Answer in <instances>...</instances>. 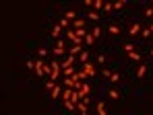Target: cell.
Listing matches in <instances>:
<instances>
[{"instance_id":"7","label":"cell","mask_w":153,"mask_h":115,"mask_svg":"<svg viewBox=\"0 0 153 115\" xmlns=\"http://www.w3.org/2000/svg\"><path fill=\"white\" fill-rule=\"evenodd\" d=\"M64 88V86H62ZM62 88H60V84H56L52 90H50V99H58V97H62Z\"/></svg>"},{"instance_id":"34","label":"cell","mask_w":153,"mask_h":115,"mask_svg":"<svg viewBox=\"0 0 153 115\" xmlns=\"http://www.w3.org/2000/svg\"><path fill=\"white\" fill-rule=\"evenodd\" d=\"M56 84H58V82H54V80H48V82H46V88H48V90H52Z\"/></svg>"},{"instance_id":"23","label":"cell","mask_w":153,"mask_h":115,"mask_svg":"<svg viewBox=\"0 0 153 115\" xmlns=\"http://www.w3.org/2000/svg\"><path fill=\"white\" fill-rule=\"evenodd\" d=\"M124 52L126 54H133L135 52V43H124Z\"/></svg>"},{"instance_id":"16","label":"cell","mask_w":153,"mask_h":115,"mask_svg":"<svg viewBox=\"0 0 153 115\" xmlns=\"http://www.w3.org/2000/svg\"><path fill=\"white\" fill-rule=\"evenodd\" d=\"M87 19H89V21H99V12L89 10V12H87Z\"/></svg>"},{"instance_id":"41","label":"cell","mask_w":153,"mask_h":115,"mask_svg":"<svg viewBox=\"0 0 153 115\" xmlns=\"http://www.w3.org/2000/svg\"><path fill=\"white\" fill-rule=\"evenodd\" d=\"M81 115H89V113H81Z\"/></svg>"},{"instance_id":"11","label":"cell","mask_w":153,"mask_h":115,"mask_svg":"<svg viewBox=\"0 0 153 115\" xmlns=\"http://www.w3.org/2000/svg\"><path fill=\"white\" fill-rule=\"evenodd\" d=\"M73 93H75L73 88H62V101H71Z\"/></svg>"},{"instance_id":"13","label":"cell","mask_w":153,"mask_h":115,"mask_svg":"<svg viewBox=\"0 0 153 115\" xmlns=\"http://www.w3.org/2000/svg\"><path fill=\"white\" fill-rule=\"evenodd\" d=\"M64 19H66L68 23H71V21H77V12H75V10H66V12H64Z\"/></svg>"},{"instance_id":"29","label":"cell","mask_w":153,"mask_h":115,"mask_svg":"<svg viewBox=\"0 0 153 115\" xmlns=\"http://www.w3.org/2000/svg\"><path fill=\"white\" fill-rule=\"evenodd\" d=\"M110 33H112V35H120V27H116V25H110Z\"/></svg>"},{"instance_id":"22","label":"cell","mask_w":153,"mask_h":115,"mask_svg":"<svg viewBox=\"0 0 153 115\" xmlns=\"http://www.w3.org/2000/svg\"><path fill=\"white\" fill-rule=\"evenodd\" d=\"M73 27H75V31H77V29H83V27H85V21H83V19H77Z\"/></svg>"},{"instance_id":"19","label":"cell","mask_w":153,"mask_h":115,"mask_svg":"<svg viewBox=\"0 0 153 115\" xmlns=\"http://www.w3.org/2000/svg\"><path fill=\"white\" fill-rule=\"evenodd\" d=\"M110 99L118 101V99H120V90H116V88H110Z\"/></svg>"},{"instance_id":"20","label":"cell","mask_w":153,"mask_h":115,"mask_svg":"<svg viewBox=\"0 0 153 115\" xmlns=\"http://www.w3.org/2000/svg\"><path fill=\"white\" fill-rule=\"evenodd\" d=\"M103 4H105L103 0H95V2H93V8H95V12H97V10H103Z\"/></svg>"},{"instance_id":"39","label":"cell","mask_w":153,"mask_h":115,"mask_svg":"<svg viewBox=\"0 0 153 115\" xmlns=\"http://www.w3.org/2000/svg\"><path fill=\"white\" fill-rule=\"evenodd\" d=\"M105 62V56H97V64H103Z\"/></svg>"},{"instance_id":"6","label":"cell","mask_w":153,"mask_h":115,"mask_svg":"<svg viewBox=\"0 0 153 115\" xmlns=\"http://www.w3.org/2000/svg\"><path fill=\"white\" fill-rule=\"evenodd\" d=\"M43 62L46 60H35V76H43Z\"/></svg>"},{"instance_id":"15","label":"cell","mask_w":153,"mask_h":115,"mask_svg":"<svg viewBox=\"0 0 153 115\" xmlns=\"http://www.w3.org/2000/svg\"><path fill=\"white\" fill-rule=\"evenodd\" d=\"M137 76H139V78L147 76V66H145V64H141V66H139V70H137Z\"/></svg>"},{"instance_id":"25","label":"cell","mask_w":153,"mask_h":115,"mask_svg":"<svg viewBox=\"0 0 153 115\" xmlns=\"http://www.w3.org/2000/svg\"><path fill=\"white\" fill-rule=\"evenodd\" d=\"M124 0H118V2H114V10H120V8H124Z\"/></svg>"},{"instance_id":"3","label":"cell","mask_w":153,"mask_h":115,"mask_svg":"<svg viewBox=\"0 0 153 115\" xmlns=\"http://www.w3.org/2000/svg\"><path fill=\"white\" fill-rule=\"evenodd\" d=\"M81 70H83V72L87 74V78H89V76H97V68H95V66H93L91 62H87V64H85V66L81 68Z\"/></svg>"},{"instance_id":"10","label":"cell","mask_w":153,"mask_h":115,"mask_svg":"<svg viewBox=\"0 0 153 115\" xmlns=\"http://www.w3.org/2000/svg\"><path fill=\"white\" fill-rule=\"evenodd\" d=\"M77 62H81V64H83V66H85V64H87V62H89V54H87V52H85V50H83V52H81V54H79V56H77Z\"/></svg>"},{"instance_id":"9","label":"cell","mask_w":153,"mask_h":115,"mask_svg":"<svg viewBox=\"0 0 153 115\" xmlns=\"http://www.w3.org/2000/svg\"><path fill=\"white\" fill-rule=\"evenodd\" d=\"M77 72V68L75 66H71V68H64V70H62V76L64 78H73V74Z\"/></svg>"},{"instance_id":"8","label":"cell","mask_w":153,"mask_h":115,"mask_svg":"<svg viewBox=\"0 0 153 115\" xmlns=\"http://www.w3.org/2000/svg\"><path fill=\"white\" fill-rule=\"evenodd\" d=\"M139 33H141V25H137V23H133V25L128 27V35H133V37H135V35H139Z\"/></svg>"},{"instance_id":"37","label":"cell","mask_w":153,"mask_h":115,"mask_svg":"<svg viewBox=\"0 0 153 115\" xmlns=\"http://www.w3.org/2000/svg\"><path fill=\"white\" fill-rule=\"evenodd\" d=\"M141 33H143V37H147V39H151V31H149V29H143Z\"/></svg>"},{"instance_id":"21","label":"cell","mask_w":153,"mask_h":115,"mask_svg":"<svg viewBox=\"0 0 153 115\" xmlns=\"http://www.w3.org/2000/svg\"><path fill=\"white\" fill-rule=\"evenodd\" d=\"M60 31H62V27H60V25L52 27V37H56V39H58V37H60Z\"/></svg>"},{"instance_id":"33","label":"cell","mask_w":153,"mask_h":115,"mask_svg":"<svg viewBox=\"0 0 153 115\" xmlns=\"http://www.w3.org/2000/svg\"><path fill=\"white\" fill-rule=\"evenodd\" d=\"M58 25H60L62 29H66V27H68V21H66V19L62 17V19H60V23H58Z\"/></svg>"},{"instance_id":"42","label":"cell","mask_w":153,"mask_h":115,"mask_svg":"<svg viewBox=\"0 0 153 115\" xmlns=\"http://www.w3.org/2000/svg\"><path fill=\"white\" fill-rule=\"evenodd\" d=\"M151 58H153V52H151Z\"/></svg>"},{"instance_id":"5","label":"cell","mask_w":153,"mask_h":115,"mask_svg":"<svg viewBox=\"0 0 153 115\" xmlns=\"http://www.w3.org/2000/svg\"><path fill=\"white\" fill-rule=\"evenodd\" d=\"M75 60H77V58H73V56H66V58H64V60L60 62V68L64 70V68H71V66H75Z\"/></svg>"},{"instance_id":"2","label":"cell","mask_w":153,"mask_h":115,"mask_svg":"<svg viewBox=\"0 0 153 115\" xmlns=\"http://www.w3.org/2000/svg\"><path fill=\"white\" fill-rule=\"evenodd\" d=\"M50 78L48 80H54V82H58V78H60V72H62V68H60V64H58V60H50Z\"/></svg>"},{"instance_id":"12","label":"cell","mask_w":153,"mask_h":115,"mask_svg":"<svg viewBox=\"0 0 153 115\" xmlns=\"http://www.w3.org/2000/svg\"><path fill=\"white\" fill-rule=\"evenodd\" d=\"M95 111H97V115H108V109H105L103 103H97L95 105Z\"/></svg>"},{"instance_id":"32","label":"cell","mask_w":153,"mask_h":115,"mask_svg":"<svg viewBox=\"0 0 153 115\" xmlns=\"http://www.w3.org/2000/svg\"><path fill=\"white\" fill-rule=\"evenodd\" d=\"M91 35H93V39H97V37L101 35V29H99V27H93V33H91Z\"/></svg>"},{"instance_id":"17","label":"cell","mask_w":153,"mask_h":115,"mask_svg":"<svg viewBox=\"0 0 153 115\" xmlns=\"http://www.w3.org/2000/svg\"><path fill=\"white\" fill-rule=\"evenodd\" d=\"M103 12H108V14L114 12V2H105V4H103Z\"/></svg>"},{"instance_id":"27","label":"cell","mask_w":153,"mask_h":115,"mask_svg":"<svg viewBox=\"0 0 153 115\" xmlns=\"http://www.w3.org/2000/svg\"><path fill=\"white\" fill-rule=\"evenodd\" d=\"M64 107H66L68 111H75V107H77V105H75L73 101H64Z\"/></svg>"},{"instance_id":"30","label":"cell","mask_w":153,"mask_h":115,"mask_svg":"<svg viewBox=\"0 0 153 115\" xmlns=\"http://www.w3.org/2000/svg\"><path fill=\"white\" fill-rule=\"evenodd\" d=\"M66 37H68V41H73V43H75V39H77V35H75V31H73V29H68Z\"/></svg>"},{"instance_id":"36","label":"cell","mask_w":153,"mask_h":115,"mask_svg":"<svg viewBox=\"0 0 153 115\" xmlns=\"http://www.w3.org/2000/svg\"><path fill=\"white\" fill-rule=\"evenodd\" d=\"M27 68H29V70H33V68H35V60H27Z\"/></svg>"},{"instance_id":"14","label":"cell","mask_w":153,"mask_h":115,"mask_svg":"<svg viewBox=\"0 0 153 115\" xmlns=\"http://www.w3.org/2000/svg\"><path fill=\"white\" fill-rule=\"evenodd\" d=\"M75 111H79V113H87V111H89V109H87V103H77V107H75Z\"/></svg>"},{"instance_id":"40","label":"cell","mask_w":153,"mask_h":115,"mask_svg":"<svg viewBox=\"0 0 153 115\" xmlns=\"http://www.w3.org/2000/svg\"><path fill=\"white\" fill-rule=\"evenodd\" d=\"M145 17H153V8H147L145 10Z\"/></svg>"},{"instance_id":"38","label":"cell","mask_w":153,"mask_h":115,"mask_svg":"<svg viewBox=\"0 0 153 115\" xmlns=\"http://www.w3.org/2000/svg\"><path fill=\"white\" fill-rule=\"evenodd\" d=\"M101 74H103L105 78H110V76H112V72H110V70H108V68H105V70H101Z\"/></svg>"},{"instance_id":"31","label":"cell","mask_w":153,"mask_h":115,"mask_svg":"<svg viewBox=\"0 0 153 115\" xmlns=\"http://www.w3.org/2000/svg\"><path fill=\"white\" fill-rule=\"evenodd\" d=\"M37 56H39V58H46V56H48V50H46V48H39V50H37Z\"/></svg>"},{"instance_id":"26","label":"cell","mask_w":153,"mask_h":115,"mask_svg":"<svg viewBox=\"0 0 153 115\" xmlns=\"http://www.w3.org/2000/svg\"><path fill=\"white\" fill-rule=\"evenodd\" d=\"M128 58L135 60V62H139V60H141V54H139V52H133V54H128Z\"/></svg>"},{"instance_id":"18","label":"cell","mask_w":153,"mask_h":115,"mask_svg":"<svg viewBox=\"0 0 153 115\" xmlns=\"http://www.w3.org/2000/svg\"><path fill=\"white\" fill-rule=\"evenodd\" d=\"M64 88H73L75 90V80L73 78H64Z\"/></svg>"},{"instance_id":"28","label":"cell","mask_w":153,"mask_h":115,"mask_svg":"<svg viewBox=\"0 0 153 115\" xmlns=\"http://www.w3.org/2000/svg\"><path fill=\"white\" fill-rule=\"evenodd\" d=\"M71 101L77 105V103H81V97H79V93H77V90H75V93H73V97H71Z\"/></svg>"},{"instance_id":"43","label":"cell","mask_w":153,"mask_h":115,"mask_svg":"<svg viewBox=\"0 0 153 115\" xmlns=\"http://www.w3.org/2000/svg\"><path fill=\"white\" fill-rule=\"evenodd\" d=\"M151 8H153V6H151Z\"/></svg>"},{"instance_id":"4","label":"cell","mask_w":153,"mask_h":115,"mask_svg":"<svg viewBox=\"0 0 153 115\" xmlns=\"http://www.w3.org/2000/svg\"><path fill=\"white\" fill-rule=\"evenodd\" d=\"M89 90H91V86L87 84V82H83V84H81V88L77 90V93H79V97H81V101H83V99H85L87 95H89Z\"/></svg>"},{"instance_id":"35","label":"cell","mask_w":153,"mask_h":115,"mask_svg":"<svg viewBox=\"0 0 153 115\" xmlns=\"http://www.w3.org/2000/svg\"><path fill=\"white\" fill-rule=\"evenodd\" d=\"M83 41H85V43H93V35H91V33H87Z\"/></svg>"},{"instance_id":"1","label":"cell","mask_w":153,"mask_h":115,"mask_svg":"<svg viewBox=\"0 0 153 115\" xmlns=\"http://www.w3.org/2000/svg\"><path fill=\"white\" fill-rule=\"evenodd\" d=\"M52 54L56 56V58H66L68 56V50H66V41L64 39H56V45H54V50H52Z\"/></svg>"},{"instance_id":"24","label":"cell","mask_w":153,"mask_h":115,"mask_svg":"<svg viewBox=\"0 0 153 115\" xmlns=\"http://www.w3.org/2000/svg\"><path fill=\"white\" fill-rule=\"evenodd\" d=\"M110 82H114V84H116V82H120V74H118V72H112V76H110Z\"/></svg>"}]
</instances>
